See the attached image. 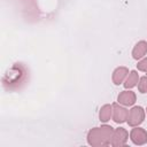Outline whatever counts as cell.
Masks as SVG:
<instances>
[{"mask_svg":"<svg viewBox=\"0 0 147 147\" xmlns=\"http://www.w3.org/2000/svg\"><path fill=\"white\" fill-rule=\"evenodd\" d=\"M28 78V70L23 64L15 63L9 68L2 78V85L6 90H17L25 83Z\"/></svg>","mask_w":147,"mask_h":147,"instance_id":"obj_1","label":"cell"},{"mask_svg":"<svg viewBox=\"0 0 147 147\" xmlns=\"http://www.w3.org/2000/svg\"><path fill=\"white\" fill-rule=\"evenodd\" d=\"M114 129L110 125H102L101 127L91 129L87 133V142L93 147H103L110 144Z\"/></svg>","mask_w":147,"mask_h":147,"instance_id":"obj_2","label":"cell"},{"mask_svg":"<svg viewBox=\"0 0 147 147\" xmlns=\"http://www.w3.org/2000/svg\"><path fill=\"white\" fill-rule=\"evenodd\" d=\"M145 119V110L142 109V107L140 106H136L133 107L130 111H129V115H127V124L130 126H138L140 125Z\"/></svg>","mask_w":147,"mask_h":147,"instance_id":"obj_3","label":"cell"},{"mask_svg":"<svg viewBox=\"0 0 147 147\" xmlns=\"http://www.w3.org/2000/svg\"><path fill=\"white\" fill-rule=\"evenodd\" d=\"M129 139V133L124 127H118L114 130V134L110 140V145L114 147H122L126 144Z\"/></svg>","mask_w":147,"mask_h":147,"instance_id":"obj_4","label":"cell"},{"mask_svg":"<svg viewBox=\"0 0 147 147\" xmlns=\"http://www.w3.org/2000/svg\"><path fill=\"white\" fill-rule=\"evenodd\" d=\"M130 138L134 145L141 146L147 142V132L141 127H134L130 133Z\"/></svg>","mask_w":147,"mask_h":147,"instance_id":"obj_5","label":"cell"},{"mask_svg":"<svg viewBox=\"0 0 147 147\" xmlns=\"http://www.w3.org/2000/svg\"><path fill=\"white\" fill-rule=\"evenodd\" d=\"M113 119L115 123H124L126 119H127V115H129V111L119 106L118 103H113Z\"/></svg>","mask_w":147,"mask_h":147,"instance_id":"obj_6","label":"cell"},{"mask_svg":"<svg viewBox=\"0 0 147 147\" xmlns=\"http://www.w3.org/2000/svg\"><path fill=\"white\" fill-rule=\"evenodd\" d=\"M119 105H123V106H132L136 100H137V96H136V93L132 92V91H123L119 93L118 98H117Z\"/></svg>","mask_w":147,"mask_h":147,"instance_id":"obj_7","label":"cell"},{"mask_svg":"<svg viewBox=\"0 0 147 147\" xmlns=\"http://www.w3.org/2000/svg\"><path fill=\"white\" fill-rule=\"evenodd\" d=\"M129 75V69L125 67H118L114 70L113 72V83L115 85H119L121 83H123V80L125 79V77Z\"/></svg>","mask_w":147,"mask_h":147,"instance_id":"obj_8","label":"cell"},{"mask_svg":"<svg viewBox=\"0 0 147 147\" xmlns=\"http://www.w3.org/2000/svg\"><path fill=\"white\" fill-rule=\"evenodd\" d=\"M146 53H147V42L141 40L134 46V48L132 51V56L134 60H139V59L144 57L146 55Z\"/></svg>","mask_w":147,"mask_h":147,"instance_id":"obj_9","label":"cell"},{"mask_svg":"<svg viewBox=\"0 0 147 147\" xmlns=\"http://www.w3.org/2000/svg\"><path fill=\"white\" fill-rule=\"evenodd\" d=\"M113 116V106L110 105H105L101 107L100 113H99V118L101 122L106 123L110 119V117Z\"/></svg>","mask_w":147,"mask_h":147,"instance_id":"obj_10","label":"cell"},{"mask_svg":"<svg viewBox=\"0 0 147 147\" xmlns=\"http://www.w3.org/2000/svg\"><path fill=\"white\" fill-rule=\"evenodd\" d=\"M138 80H139L138 72L136 70H133V71H131L129 74V76H127V78H126V80L124 83V87L125 88H132V87H134L137 85Z\"/></svg>","mask_w":147,"mask_h":147,"instance_id":"obj_11","label":"cell"},{"mask_svg":"<svg viewBox=\"0 0 147 147\" xmlns=\"http://www.w3.org/2000/svg\"><path fill=\"white\" fill-rule=\"evenodd\" d=\"M138 90L140 93H147V77H141L138 83Z\"/></svg>","mask_w":147,"mask_h":147,"instance_id":"obj_12","label":"cell"},{"mask_svg":"<svg viewBox=\"0 0 147 147\" xmlns=\"http://www.w3.org/2000/svg\"><path fill=\"white\" fill-rule=\"evenodd\" d=\"M137 68H138V70H140V71L147 72V57L144 59V60H141V61L137 64Z\"/></svg>","mask_w":147,"mask_h":147,"instance_id":"obj_13","label":"cell"},{"mask_svg":"<svg viewBox=\"0 0 147 147\" xmlns=\"http://www.w3.org/2000/svg\"><path fill=\"white\" fill-rule=\"evenodd\" d=\"M146 110H147V109H146Z\"/></svg>","mask_w":147,"mask_h":147,"instance_id":"obj_14","label":"cell"}]
</instances>
